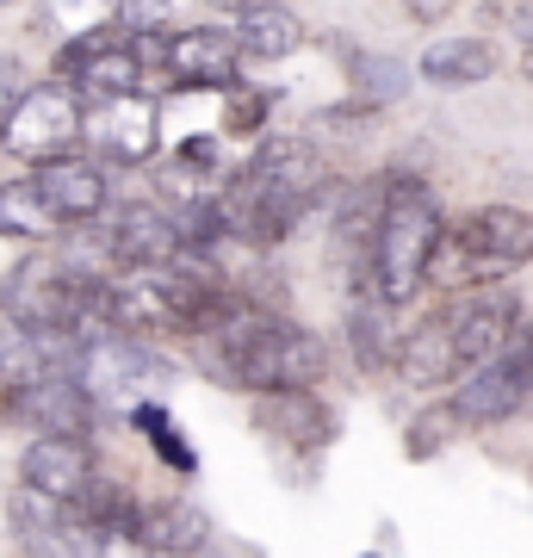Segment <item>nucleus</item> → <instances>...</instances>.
<instances>
[{
    "label": "nucleus",
    "mask_w": 533,
    "mask_h": 558,
    "mask_svg": "<svg viewBox=\"0 0 533 558\" xmlns=\"http://www.w3.org/2000/svg\"><path fill=\"white\" fill-rule=\"evenodd\" d=\"M459 428H465V422H459L453 403H435V410H422V416H415V435H410V459H435V447H447Z\"/></svg>",
    "instance_id": "412c9836"
},
{
    "label": "nucleus",
    "mask_w": 533,
    "mask_h": 558,
    "mask_svg": "<svg viewBox=\"0 0 533 558\" xmlns=\"http://www.w3.org/2000/svg\"><path fill=\"white\" fill-rule=\"evenodd\" d=\"M261 428H274L292 447H329L336 440V410L316 403L311 391H274V398H261Z\"/></svg>",
    "instance_id": "ddd939ff"
},
{
    "label": "nucleus",
    "mask_w": 533,
    "mask_h": 558,
    "mask_svg": "<svg viewBox=\"0 0 533 558\" xmlns=\"http://www.w3.org/2000/svg\"><path fill=\"white\" fill-rule=\"evenodd\" d=\"M106 255L119 260L124 274L137 267H168L180 255V236H174V218L161 205H119L112 223H106Z\"/></svg>",
    "instance_id": "1a4fd4ad"
},
{
    "label": "nucleus",
    "mask_w": 533,
    "mask_h": 558,
    "mask_svg": "<svg viewBox=\"0 0 533 558\" xmlns=\"http://www.w3.org/2000/svg\"><path fill=\"white\" fill-rule=\"evenodd\" d=\"M0 236H13V242L62 236V223L44 211V199L32 193V180H7V186H0Z\"/></svg>",
    "instance_id": "6ab92c4d"
},
{
    "label": "nucleus",
    "mask_w": 533,
    "mask_h": 558,
    "mask_svg": "<svg viewBox=\"0 0 533 558\" xmlns=\"http://www.w3.org/2000/svg\"><path fill=\"white\" fill-rule=\"evenodd\" d=\"M180 0H119V25L137 38V32H168Z\"/></svg>",
    "instance_id": "5701e85b"
},
{
    "label": "nucleus",
    "mask_w": 533,
    "mask_h": 558,
    "mask_svg": "<svg viewBox=\"0 0 533 558\" xmlns=\"http://www.w3.org/2000/svg\"><path fill=\"white\" fill-rule=\"evenodd\" d=\"M32 193L44 199V211L69 230V223H94L106 211V174L99 161H81V156H62V161H44L32 174Z\"/></svg>",
    "instance_id": "9d476101"
},
{
    "label": "nucleus",
    "mask_w": 533,
    "mask_h": 558,
    "mask_svg": "<svg viewBox=\"0 0 533 558\" xmlns=\"http://www.w3.org/2000/svg\"><path fill=\"white\" fill-rule=\"evenodd\" d=\"M261 112H267V106H261L255 94H242V100H230V131H237V137L261 131Z\"/></svg>",
    "instance_id": "a878e982"
},
{
    "label": "nucleus",
    "mask_w": 533,
    "mask_h": 558,
    "mask_svg": "<svg viewBox=\"0 0 533 558\" xmlns=\"http://www.w3.org/2000/svg\"><path fill=\"white\" fill-rule=\"evenodd\" d=\"M348 341H354L360 366H373V373L397 366V348H403V336L391 329V304L360 299V304H354V323H348Z\"/></svg>",
    "instance_id": "a211bd4d"
},
{
    "label": "nucleus",
    "mask_w": 533,
    "mask_h": 558,
    "mask_svg": "<svg viewBox=\"0 0 533 558\" xmlns=\"http://www.w3.org/2000/svg\"><path fill=\"white\" fill-rule=\"evenodd\" d=\"M25 100V69L13 57H0V124L13 119V106Z\"/></svg>",
    "instance_id": "393cba45"
},
{
    "label": "nucleus",
    "mask_w": 533,
    "mask_h": 558,
    "mask_svg": "<svg viewBox=\"0 0 533 558\" xmlns=\"http://www.w3.org/2000/svg\"><path fill=\"white\" fill-rule=\"evenodd\" d=\"M211 161H218V143H211V137L180 143V168H211Z\"/></svg>",
    "instance_id": "bb28decb"
},
{
    "label": "nucleus",
    "mask_w": 533,
    "mask_h": 558,
    "mask_svg": "<svg viewBox=\"0 0 533 558\" xmlns=\"http://www.w3.org/2000/svg\"><path fill=\"white\" fill-rule=\"evenodd\" d=\"M211 7H223V13H249L255 0H211Z\"/></svg>",
    "instance_id": "c756f323"
},
{
    "label": "nucleus",
    "mask_w": 533,
    "mask_h": 558,
    "mask_svg": "<svg viewBox=\"0 0 533 558\" xmlns=\"http://www.w3.org/2000/svg\"><path fill=\"white\" fill-rule=\"evenodd\" d=\"M81 143L94 149L99 161H119V168H137L161 149V112L149 94H119V100H94L81 112Z\"/></svg>",
    "instance_id": "7ed1b4c3"
},
{
    "label": "nucleus",
    "mask_w": 533,
    "mask_h": 558,
    "mask_svg": "<svg viewBox=\"0 0 533 558\" xmlns=\"http://www.w3.org/2000/svg\"><path fill=\"white\" fill-rule=\"evenodd\" d=\"M81 112H87V106L75 100V87H57V81L25 87V100L13 106V119L0 124V149H7V156H20V161H32V168L75 156Z\"/></svg>",
    "instance_id": "f03ea898"
},
{
    "label": "nucleus",
    "mask_w": 533,
    "mask_h": 558,
    "mask_svg": "<svg viewBox=\"0 0 533 558\" xmlns=\"http://www.w3.org/2000/svg\"><path fill=\"white\" fill-rule=\"evenodd\" d=\"M521 75L533 81V44H528V50H521Z\"/></svg>",
    "instance_id": "7c9ffc66"
},
{
    "label": "nucleus",
    "mask_w": 533,
    "mask_h": 558,
    "mask_svg": "<svg viewBox=\"0 0 533 558\" xmlns=\"http://www.w3.org/2000/svg\"><path fill=\"white\" fill-rule=\"evenodd\" d=\"M440 205L415 174H391L378 199V230H373V299L378 304H410L428 286V260L440 255Z\"/></svg>",
    "instance_id": "f257e3e1"
},
{
    "label": "nucleus",
    "mask_w": 533,
    "mask_h": 558,
    "mask_svg": "<svg viewBox=\"0 0 533 558\" xmlns=\"http://www.w3.org/2000/svg\"><path fill=\"white\" fill-rule=\"evenodd\" d=\"M81 94H94V100H119V94H143V62L124 50V44H99L94 57L81 62L75 75Z\"/></svg>",
    "instance_id": "f3484780"
},
{
    "label": "nucleus",
    "mask_w": 533,
    "mask_h": 558,
    "mask_svg": "<svg viewBox=\"0 0 533 558\" xmlns=\"http://www.w3.org/2000/svg\"><path fill=\"white\" fill-rule=\"evenodd\" d=\"M453 410H459V422H465V428H496V422H509L514 410H528V398H521L514 373L502 366V354H496V360H484L477 373H465Z\"/></svg>",
    "instance_id": "9b49d317"
},
{
    "label": "nucleus",
    "mask_w": 533,
    "mask_h": 558,
    "mask_svg": "<svg viewBox=\"0 0 533 558\" xmlns=\"http://www.w3.org/2000/svg\"><path fill=\"white\" fill-rule=\"evenodd\" d=\"M20 484L38 490L50 502H75L87 484H94V447L69 435H38L20 453Z\"/></svg>",
    "instance_id": "0eeeda50"
},
{
    "label": "nucleus",
    "mask_w": 533,
    "mask_h": 558,
    "mask_svg": "<svg viewBox=\"0 0 533 558\" xmlns=\"http://www.w3.org/2000/svg\"><path fill=\"white\" fill-rule=\"evenodd\" d=\"M403 7H410V20H422V25H440L453 13V0H403Z\"/></svg>",
    "instance_id": "cd10ccee"
},
{
    "label": "nucleus",
    "mask_w": 533,
    "mask_h": 558,
    "mask_svg": "<svg viewBox=\"0 0 533 558\" xmlns=\"http://www.w3.org/2000/svg\"><path fill=\"white\" fill-rule=\"evenodd\" d=\"M237 50L242 57H261V62H279V57H292L298 38H304V25L292 20V7H267V0H255L249 13H237Z\"/></svg>",
    "instance_id": "2eb2a0df"
},
{
    "label": "nucleus",
    "mask_w": 533,
    "mask_h": 558,
    "mask_svg": "<svg viewBox=\"0 0 533 558\" xmlns=\"http://www.w3.org/2000/svg\"><path fill=\"white\" fill-rule=\"evenodd\" d=\"M459 255L472 260L477 274H514L533 260V218L514 205H484L459 223Z\"/></svg>",
    "instance_id": "20e7f679"
},
{
    "label": "nucleus",
    "mask_w": 533,
    "mask_h": 558,
    "mask_svg": "<svg viewBox=\"0 0 533 558\" xmlns=\"http://www.w3.org/2000/svg\"><path fill=\"white\" fill-rule=\"evenodd\" d=\"M514 32L533 44V0H528V7H514Z\"/></svg>",
    "instance_id": "c85d7f7f"
},
{
    "label": "nucleus",
    "mask_w": 533,
    "mask_h": 558,
    "mask_svg": "<svg viewBox=\"0 0 533 558\" xmlns=\"http://www.w3.org/2000/svg\"><path fill=\"white\" fill-rule=\"evenodd\" d=\"M0 7H7V0H0Z\"/></svg>",
    "instance_id": "2f4dec72"
},
{
    "label": "nucleus",
    "mask_w": 533,
    "mask_h": 558,
    "mask_svg": "<svg viewBox=\"0 0 533 558\" xmlns=\"http://www.w3.org/2000/svg\"><path fill=\"white\" fill-rule=\"evenodd\" d=\"M131 422H137L143 435H149V447H156V453L168 459V465H174L180 478H193V472H198V453L174 435V416H168L161 403H137V410H131Z\"/></svg>",
    "instance_id": "aec40b11"
},
{
    "label": "nucleus",
    "mask_w": 533,
    "mask_h": 558,
    "mask_svg": "<svg viewBox=\"0 0 533 558\" xmlns=\"http://www.w3.org/2000/svg\"><path fill=\"white\" fill-rule=\"evenodd\" d=\"M502 366L514 373V385H521V398L533 403V323H514V336L502 341Z\"/></svg>",
    "instance_id": "b1692460"
},
{
    "label": "nucleus",
    "mask_w": 533,
    "mask_h": 558,
    "mask_svg": "<svg viewBox=\"0 0 533 558\" xmlns=\"http://www.w3.org/2000/svg\"><path fill=\"white\" fill-rule=\"evenodd\" d=\"M7 416L25 422V428H38V435L87 440V428H94V398L69 373H57V379H32L20 391H7Z\"/></svg>",
    "instance_id": "39448f33"
},
{
    "label": "nucleus",
    "mask_w": 533,
    "mask_h": 558,
    "mask_svg": "<svg viewBox=\"0 0 533 558\" xmlns=\"http://www.w3.org/2000/svg\"><path fill=\"white\" fill-rule=\"evenodd\" d=\"M205 515L193 502H143V521H137V546L149 558H186L205 546Z\"/></svg>",
    "instance_id": "4468645a"
},
{
    "label": "nucleus",
    "mask_w": 533,
    "mask_h": 558,
    "mask_svg": "<svg viewBox=\"0 0 533 558\" xmlns=\"http://www.w3.org/2000/svg\"><path fill=\"white\" fill-rule=\"evenodd\" d=\"M397 373L410 385H440V379H459V348H453V329H447V311L428 323H415L410 336H403V348H397Z\"/></svg>",
    "instance_id": "f8f14e48"
},
{
    "label": "nucleus",
    "mask_w": 533,
    "mask_h": 558,
    "mask_svg": "<svg viewBox=\"0 0 533 558\" xmlns=\"http://www.w3.org/2000/svg\"><path fill=\"white\" fill-rule=\"evenodd\" d=\"M514 323H521L514 317V292H472V299H459L447 311V329H453V348H459V379L502 354Z\"/></svg>",
    "instance_id": "423d86ee"
},
{
    "label": "nucleus",
    "mask_w": 533,
    "mask_h": 558,
    "mask_svg": "<svg viewBox=\"0 0 533 558\" xmlns=\"http://www.w3.org/2000/svg\"><path fill=\"white\" fill-rule=\"evenodd\" d=\"M422 75L435 87H477V81L496 75V50H490V38H440V44H428Z\"/></svg>",
    "instance_id": "dca6fc26"
},
{
    "label": "nucleus",
    "mask_w": 533,
    "mask_h": 558,
    "mask_svg": "<svg viewBox=\"0 0 533 558\" xmlns=\"http://www.w3.org/2000/svg\"><path fill=\"white\" fill-rule=\"evenodd\" d=\"M360 87H366V100H403L410 94V75H403V62H385V57H360Z\"/></svg>",
    "instance_id": "4be33fe9"
},
{
    "label": "nucleus",
    "mask_w": 533,
    "mask_h": 558,
    "mask_svg": "<svg viewBox=\"0 0 533 558\" xmlns=\"http://www.w3.org/2000/svg\"><path fill=\"white\" fill-rule=\"evenodd\" d=\"M161 69H168L180 87H237L242 50H237L230 32H218V25H186V32L168 38Z\"/></svg>",
    "instance_id": "6e6552de"
}]
</instances>
